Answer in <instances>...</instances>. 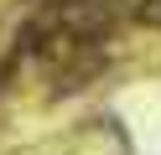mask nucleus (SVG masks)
Wrapping results in <instances>:
<instances>
[{
  "instance_id": "1",
  "label": "nucleus",
  "mask_w": 161,
  "mask_h": 155,
  "mask_svg": "<svg viewBox=\"0 0 161 155\" xmlns=\"http://www.w3.org/2000/svg\"><path fill=\"white\" fill-rule=\"evenodd\" d=\"M135 21L140 26H161V0H135Z\"/></svg>"
}]
</instances>
